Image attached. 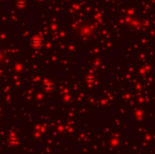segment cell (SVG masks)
<instances>
[{
	"mask_svg": "<svg viewBox=\"0 0 155 154\" xmlns=\"http://www.w3.org/2000/svg\"><path fill=\"white\" fill-rule=\"evenodd\" d=\"M32 45L37 48L41 47L43 45V39L39 36H34L32 39Z\"/></svg>",
	"mask_w": 155,
	"mask_h": 154,
	"instance_id": "6da1fadb",
	"label": "cell"
}]
</instances>
